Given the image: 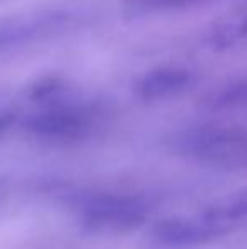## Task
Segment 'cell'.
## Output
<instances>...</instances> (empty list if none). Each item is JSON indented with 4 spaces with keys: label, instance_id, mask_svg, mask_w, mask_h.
<instances>
[{
    "label": "cell",
    "instance_id": "obj_11",
    "mask_svg": "<svg viewBox=\"0 0 247 249\" xmlns=\"http://www.w3.org/2000/svg\"><path fill=\"white\" fill-rule=\"evenodd\" d=\"M10 124H12V117L7 114H0V132L5 131Z\"/></svg>",
    "mask_w": 247,
    "mask_h": 249
},
{
    "label": "cell",
    "instance_id": "obj_5",
    "mask_svg": "<svg viewBox=\"0 0 247 249\" xmlns=\"http://www.w3.org/2000/svg\"><path fill=\"white\" fill-rule=\"evenodd\" d=\"M231 227L214 222L207 217L188 219V217H171L163 219L152 227V239L158 244L169 248H190L212 243L229 232Z\"/></svg>",
    "mask_w": 247,
    "mask_h": 249
},
{
    "label": "cell",
    "instance_id": "obj_3",
    "mask_svg": "<svg viewBox=\"0 0 247 249\" xmlns=\"http://www.w3.org/2000/svg\"><path fill=\"white\" fill-rule=\"evenodd\" d=\"M102 110L95 104L69 102L63 97L43 104L24 121V127L34 138L51 142H73L85 139L99 127Z\"/></svg>",
    "mask_w": 247,
    "mask_h": 249
},
{
    "label": "cell",
    "instance_id": "obj_10",
    "mask_svg": "<svg viewBox=\"0 0 247 249\" xmlns=\"http://www.w3.org/2000/svg\"><path fill=\"white\" fill-rule=\"evenodd\" d=\"M246 37H247V14L239 17L237 20L224 24L214 34V41L217 43V46H229V44H234L241 39H246Z\"/></svg>",
    "mask_w": 247,
    "mask_h": 249
},
{
    "label": "cell",
    "instance_id": "obj_2",
    "mask_svg": "<svg viewBox=\"0 0 247 249\" xmlns=\"http://www.w3.org/2000/svg\"><path fill=\"white\" fill-rule=\"evenodd\" d=\"M75 210L83 229L93 234H125L137 229L149 215V203L142 197L117 192L78 195Z\"/></svg>",
    "mask_w": 247,
    "mask_h": 249
},
{
    "label": "cell",
    "instance_id": "obj_1",
    "mask_svg": "<svg viewBox=\"0 0 247 249\" xmlns=\"http://www.w3.org/2000/svg\"><path fill=\"white\" fill-rule=\"evenodd\" d=\"M176 154L225 168L247 166V131L229 125H195L169 138Z\"/></svg>",
    "mask_w": 247,
    "mask_h": 249
},
{
    "label": "cell",
    "instance_id": "obj_4",
    "mask_svg": "<svg viewBox=\"0 0 247 249\" xmlns=\"http://www.w3.org/2000/svg\"><path fill=\"white\" fill-rule=\"evenodd\" d=\"M75 14L63 9L34 10L0 19V58L53 39L75 26Z\"/></svg>",
    "mask_w": 247,
    "mask_h": 249
},
{
    "label": "cell",
    "instance_id": "obj_9",
    "mask_svg": "<svg viewBox=\"0 0 247 249\" xmlns=\"http://www.w3.org/2000/svg\"><path fill=\"white\" fill-rule=\"evenodd\" d=\"M215 108H229V107H246L247 105V80L237 82L224 90L217 92L210 100Z\"/></svg>",
    "mask_w": 247,
    "mask_h": 249
},
{
    "label": "cell",
    "instance_id": "obj_6",
    "mask_svg": "<svg viewBox=\"0 0 247 249\" xmlns=\"http://www.w3.org/2000/svg\"><path fill=\"white\" fill-rule=\"evenodd\" d=\"M193 83V75L178 66H165L142 75L134 87L135 95L144 102H158L176 97Z\"/></svg>",
    "mask_w": 247,
    "mask_h": 249
},
{
    "label": "cell",
    "instance_id": "obj_8",
    "mask_svg": "<svg viewBox=\"0 0 247 249\" xmlns=\"http://www.w3.org/2000/svg\"><path fill=\"white\" fill-rule=\"evenodd\" d=\"M198 2H203V0H125L122 9L125 17L134 19V17H144L151 14L166 12V10L185 9Z\"/></svg>",
    "mask_w": 247,
    "mask_h": 249
},
{
    "label": "cell",
    "instance_id": "obj_7",
    "mask_svg": "<svg viewBox=\"0 0 247 249\" xmlns=\"http://www.w3.org/2000/svg\"><path fill=\"white\" fill-rule=\"evenodd\" d=\"M203 217L214 220V222L224 224V226L231 227L232 222L235 220H242L247 217V188L241 192L229 195L225 198H220L218 202L212 203L210 207H207L203 213Z\"/></svg>",
    "mask_w": 247,
    "mask_h": 249
}]
</instances>
